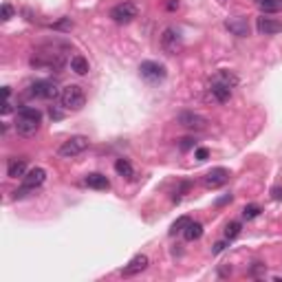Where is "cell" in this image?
<instances>
[{
	"label": "cell",
	"instance_id": "obj_34",
	"mask_svg": "<svg viewBox=\"0 0 282 282\" xmlns=\"http://www.w3.org/2000/svg\"><path fill=\"white\" fill-rule=\"evenodd\" d=\"M256 3H265V0H256Z\"/></svg>",
	"mask_w": 282,
	"mask_h": 282
},
{
	"label": "cell",
	"instance_id": "obj_1",
	"mask_svg": "<svg viewBox=\"0 0 282 282\" xmlns=\"http://www.w3.org/2000/svg\"><path fill=\"white\" fill-rule=\"evenodd\" d=\"M40 124H42V112L38 108H31V106H22L18 110L16 117V132L20 137H33L40 130Z\"/></svg>",
	"mask_w": 282,
	"mask_h": 282
},
{
	"label": "cell",
	"instance_id": "obj_16",
	"mask_svg": "<svg viewBox=\"0 0 282 282\" xmlns=\"http://www.w3.org/2000/svg\"><path fill=\"white\" fill-rule=\"evenodd\" d=\"M24 174H26V159L24 157L9 159V163H7V177L18 179V177H24Z\"/></svg>",
	"mask_w": 282,
	"mask_h": 282
},
{
	"label": "cell",
	"instance_id": "obj_20",
	"mask_svg": "<svg viewBox=\"0 0 282 282\" xmlns=\"http://www.w3.org/2000/svg\"><path fill=\"white\" fill-rule=\"evenodd\" d=\"M115 172L119 174V177H124V179H132V177H135V170H132V165H130L128 159H117L115 161Z\"/></svg>",
	"mask_w": 282,
	"mask_h": 282
},
{
	"label": "cell",
	"instance_id": "obj_21",
	"mask_svg": "<svg viewBox=\"0 0 282 282\" xmlns=\"http://www.w3.org/2000/svg\"><path fill=\"white\" fill-rule=\"evenodd\" d=\"M238 236H240V223H238V220L227 223V227H225V240H227V243H232V240L238 238Z\"/></svg>",
	"mask_w": 282,
	"mask_h": 282
},
{
	"label": "cell",
	"instance_id": "obj_28",
	"mask_svg": "<svg viewBox=\"0 0 282 282\" xmlns=\"http://www.w3.org/2000/svg\"><path fill=\"white\" fill-rule=\"evenodd\" d=\"M207 157H210V150H207V148H199V150H196V159L199 161H205Z\"/></svg>",
	"mask_w": 282,
	"mask_h": 282
},
{
	"label": "cell",
	"instance_id": "obj_3",
	"mask_svg": "<svg viewBox=\"0 0 282 282\" xmlns=\"http://www.w3.org/2000/svg\"><path fill=\"white\" fill-rule=\"evenodd\" d=\"M31 64L33 66H46V69H62L64 66V53L58 49H53V46H44V49H40L36 55L31 58Z\"/></svg>",
	"mask_w": 282,
	"mask_h": 282
},
{
	"label": "cell",
	"instance_id": "obj_2",
	"mask_svg": "<svg viewBox=\"0 0 282 282\" xmlns=\"http://www.w3.org/2000/svg\"><path fill=\"white\" fill-rule=\"evenodd\" d=\"M236 75H232L230 71H220L214 75V79L210 82V93H212V97L216 99V102L220 104H225V102H230L232 99V89L236 86Z\"/></svg>",
	"mask_w": 282,
	"mask_h": 282
},
{
	"label": "cell",
	"instance_id": "obj_23",
	"mask_svg": "<svg viewBox=\"0 0 282 282\" xmlns=\"http://www.w3.org/2000/svg\"><path fill=\"white\" fill-rule=\"evenodd\" d=\"M258 7H260V11H265V13H273V11H280L282 0H265V3H258Z\"/></svg>",
	"mask_w": 282,
	"mask_h": 282
},
{
	"label": "cell",
	"instance_id": "obj_29",
	"mask_svg": "<svg viewBox=\"0 0 282 282\" xmlns=\"http://www.w3.org/2000/svg\"><path fill=\"white\" fill-rule=\"evenodd\" d=\"M271 196L276 201H282V187H271Z\"/></svg>",
	"mask_w": 282,
	"mask_h": 282
},
{
	"label": "cell",
	"instance_id": "obj_25",
	"mask_svg": "<svg viewBox=\"0 0 282 282\" xmlns=\"http://www.w3.org/2000/svg\"><path fill=\"white\" fill-rule=\"evenodd\" d=\"M51 29H55V31H71L73 29V22H71V18H64V20H60V22L51 24Z\"/></svg>",
	"mask_w": 282,
	"mask_h": 282
},
{
	"label": "cell",
	"instance_id": "obj_14",
	"mask_svg": "<svg viewBox=\"0 0 282 282\" xmlns=\"http://www.w3.org/2000/svg\"><path fill=\"white\" fill-rule=\"evenodd\" d=\"M256 29L260 36H276V33L282 31V22L280 20H273V18H258L256 20Z\"/></svg>",
	"mask_w": 282,
	"mask_h": 282
},
{
	"label": "cell",
	"instance_id": "obj_7",
	"mask_svg": "<svg viewBox=\"0 0 282 282\" xmlns=\"http://www.w3.org/2000/svg\"><path fill=\"white\" fill-rule=\"evenodd\" d=\"M139 75L144 77L146 82H150V84H159V82H163V79H165L167 71H165L163 64L154 62V60H146V62L139 64Z\"/></svg>",
	"mask_w": 282,
	"mask_h": 282
},
{
	"label": "cell",
	"instance_id": "obj_10",
	"mask_svg": "<svg viewBox=\"0 0 282 282\" xmlns=\"http://www.w3.org/2000/svg\"><path fill=\"white\" fill-rule=\"evenodd\" d=\"M137 13H139V9L135 3H119L110 9V18L119 24H126V22H132V20L137 18Z\"/></svg>",
	"mask_w": 282,
	"mask_h": 282
},
{
	"label": "cell",
	"instance_id": "obj_17",
	"mask_svg": "<svg viewBox=\"0 0 282 282\" xmlns=\"http://www.w3.org/2000/svg\"><path fill=\"white\" fill-rule=\"evenodd\" d=\"M84 183L91 187V190H110V181L99 172H93V174H86Z\"/></svg>",
	"mask_w": 282,
	"mask_h": 282
},
{
	"label": "cell",
	"instance_id": "obj_31",
	"mask_svg": "<svg viewBox=\"0 0 282 282\" xmlns=\"http://www.w3.org/2000/svg\"><path fill=\"white\" fill-rule=\"evenodd\" d=\"M165 7H167V11H174V9H179V0H170V3H167Z\"/></svg>",
	"mask_w": 282,
	"mask_h": 282
},
{
	"label": "cell",
	"instance_id": "obj_4",
	"mask_svg": "<svg viewBox=\"0 0 282 282\" xmlns=\"http://www.w3.org/2000/svg\"><path fill=\"white\" fill-rule=\"evenodd\" d=\"M60 102L66 110H82L86 104V95L82 91V86L77 84H66L62 91H60Z\"/></svg>",
	"mask_w": 282,
	"mask_h": 282
},
{
	"label": "cell",
	"instance_id": "obj_15",
	"mask_svg": "<svg viewBox=\"0 0 282 282\" xmlns=\"http://www.w3.org/2000/svg\"><path fill=\"white\" fill-rule=\"evenodd\" d=\"M225 26L234 33V36H238V38H247V36H249V22H247V18H243V16L230 18L225 22Z\"/></svg>",
	"mask_w": 282,
	"mask_h": 282
},
{
	"label": "cell",
	"instance_id": "obj_27",
	"mask_svg": "<svg viewBox=\"0 0 282 282\" xmlns=\"http://www.w3.org/2000/svg\"><path fill=\"white\" fill-rule=\"evenodd\" d=\"M11 18H13V7L9 3H5L3 5V20L7 22V20H11Z\"/></svg>",
	"mask_w": 282,
	"mask_h": 282
},
{
	"label": "cell",
	"instance_id": "obj_30",
	"mask_svg": "<svg viewBox=\"0 0 282 282\" xmlns=\"http://www.w3.org/2000/svg\"><path fill=\"white\" fill-rule=\"evenodd\" d=\"M260 271H265V265H260V263H256L253 265V269H251V276H258Z\"/></svg>",
	"mask_w": 282,
	"mask_h": 282
},
{
	"label": "cell",
	"instance_id": "obj_26",
	"mask_svg": "<svg viewBox=\"0 0 282 282\" xmlns=\"http://www.w3.org/2000/svg\"><path fill=\"white\" fill-rule=\"evenodd\" d=\"M179 148L181 150H190V148H194V139L192 137H183V139H179Z\"/></svg>",
	"mask_w": 282,
	"mask_h": 282
},
{
	"label": "cell",
	"instance_id": "obj_5",
	"mask_svg": "<svg viewBox=\"0 0 282 282\" xmlns=\"http://www.w3.org/2000/svg\"><path fill=\"white\" fill-rule=\"evenodd\" d=\"M58 95H60L58 84L51 82V79H36L26 89V97L29 99H55Z\"/></svg>",
	"mask_w": 282,
	"mask_h": 282
},
{
	"label": "cell",
	"instance_id": "obj_8",
	"mask_svg": "<svg viewBox=\"0 0 282 282\" xmlns=\"http://www.w3.org/2000/svg\"><path fill=\"white\" fill-rule=\"evenodd\" d=\"M86 148H89V139H86L84 135H75L71 137L69 141H64L62 146H60L58 154L64 159H71V157H77V154H82Z\"/></svg>",
	"mask_w": 282,
	"mask_h": 282
},
{
	"label": "cell",
	"instance_id": "obj_19",
	"mask_svg": "<svg viewBox=\"0 0 282 282\" xmlns=\"http://www.w3.org/2000/svg\"><path fill=\"white\" fill-rule=\"evenodd\" d=\"M201 236H203V225L196 223V220H190V223H187V227L183 230V238L192 243V240H199Z\"/></svg>",
	"mask_w": 282,
	"mask_h": 282
},
{
	"label": "cell",
	"instance_id": "obj_32",
	"mask_svg": "<svg viewBox=\"0 0 282 282\" xmlns=\"http://www.w3.org/2000/svg\"><path fill=\"white\" fill-rule=\"evenodd\" d=\"M223 249H225V243H216V245H214V249H212V251H214V253H220Z\"/></svg>",
	"mask_w": 282,
	"mask_h": 282
},
{
	"label": "cell",
	"instance_id": "obj_18",
	"mask_svg": "<svg viewBox=\"0 0 282 282\" xmlns=\"http://www.w3.org/2000/svg\"><path fill=\"white\" fill-rule=\"evenodd\" d=\"M71 71L75 73V75H89V60H86L84 55H73L71 58Z\"/></svg>",
	"mask_w": 282,
	"mask_h": 282
},
{
	"label": "cell",
	"instance_id": "obj_22",
	"mask_svg": "<svg viewBox=\"0 0 282 282\" xmlns=\"http://www.w3.org/2000/svg\"><path fill=\"white\" fill-rule=\"evenodd\" d=\"M192 218H187V216H181V218H177L172 223V227H170V234L172 236H177V234H183V230L187 227V223H190Z\"/></svg>",
	"mask_w": 282,
	"mask_h": 282
},
{
	"label": "cell",
	"instance_id": "obj_11",
	"mask_svg": "<svg viewBox=\"0 0 282 282\" xmlns=\"http://www.w3.org/2000/svg\"><path fill=\"white\" fill-rule=\"evenodd\" d=\"M177 124L179 126H183V128L187 130H194V132H201V130H205L207 128V119L203 115H196V112H190V110H185V112H179V117H177Z\"/></svg>",
	"mask_w": 282,
	"mask_h": 282
},
{
	"label": "cell",
	"instance_id": "obj_24",
	"mask_svg": "<svg viewBox=\"0 0 282 282\" xmlns=\"http://www.w3.org/2000/svg\"><path fill=\"white\" fill-rule=\"evenodd\" d=\"M260 212H263V207H260V205H256V203H251V205H245V207H243V218L251 220V218L260 216Z\"/></svg>",
	"mask_w": 282,
	"mask_h": 282
},
{
	"label": "cell",
	"instance_id": "obj_12",
	"mask_svg": "<svg viewBox=\"0 0 282 282\" xmlns=\"http://www.w3.org/2000/svg\"><path fill=\"white\" fill-rule=\"evenodd\" d=\"M227 181H230V170L227 167H212L203 177V185L210 187V190H216V187L225 185Z\"/></svg>",
	"mask_w": 282,
	"mask_h": 282
},
{
	"label": "cell",
	"instance_id": "obj_33",
	"mask_svg": "<svg viewBox=\"0 0 282 282\" xmlns=\"http://www.w3.org/2000/svg\"><path fill=\"white\" fill-rule=\"evenodd\" d=\"M227 201H232V194H227V196H223V199H220L216 205H223V203H227Z\"/></svg>",
	"mask_w": 282,
	"mask_h": 282
},
{
	"label": "cell",
	"instance_id": "obj_9",
	"mask_svg": "<svg viewBox=\"0 0 282 282\" xmlns=\"http://www.w3.org/2000/svg\"><path fill=\"white\" fill-rule=\"evenodd\" d=\"M181 46H183L181 33L174 29V26H165L163 33H161V49H163L167 55H174L177 51H181Z\"/></svg>",
	"mask_w": 282,
	"mask_h": 282
},
{
	"label": "cell",
	"instance_id": "obj_6",
	"mask_svg": "<svg viewBox=\"0 0 282 282\" xmlns=\"http://www.w3.org/2000/svg\"><path fill=\"white\" fill-rule=\"evenodd\" d=\"M46 181V170L44 167H33V170H29L22 177V187L20 190H16L13 192V196L16 199H22V196H26L29 192H33L36 187H40Z\"/></svg>",
	"mask_w": 282,
	"mask_h": 282
},
{
	"label": "cell",
	"instance_id": "obj_13",
	"mask_svg": "<svg viewBox=\"0 0 282 282\" xmlns=\"http://www.w3.org/2000/svg\"><path fill=\"white\" fill-rule=\"evenodd\" d=\"M148 265H150V260H148L146 253H137V256H132L130 263L122 269V276H124V278H132V276H137V273L146 271Z\"/></svg>",
	"mask_w": 282,
	"mask_h": 282
}]
</instances>
